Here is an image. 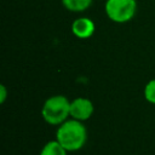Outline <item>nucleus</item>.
I'll list each match as a JSON object with an SVG mask.
<instances>
[{
    "label": "nucleus",
    "instance_id": "0eeeda50",
    "mask_svg": "<svg viewBox=\"0 0 155 155\" xmlns=\"http://www.w3.org/2000/svg\"><path fill=\"white\" fill-rule=\"evenodd\" d=\"M67 150L58 143L57 139L54 140H51V142H47L41 151H40V155H67Z\"/></svg>",
    "mask_w": 155,
    "mask_h": 155
},
{
    "label": "nucleus",
    "instance_id": "6e6552de",
    "mask_svg": "<svg viewBox=\"0 0 155 155\" xmlns=\"http://www.w3.org/2000/svg\"><path fill=\"white\" fill-rule=\"evenodd\" d=\"M144 97L149 103L155 104V79L150 80L145 85V87H144Z\"/></svg>",
    "mask_w": 155,
    "mask_h": 155
},
{
    "label": "nucleus",
    "instance_id": "423d86ee",
    "mask_svg": "<svg viewBox=\"0 0 155 155\" xmlns=\"http://www.w3.org/2000/svg\"><path fill=\"white\" fill-rule=\"evenodd\" d=\"M62 4L68 11L82 12L91 6L92 0H62Z\"/></svg>",
    "mask_w": 155,
    "mask_h": 155
},
{
    "label": "nucleus",
    "instance_id": "39448f33",
    "mask_svg": "<svg viewBox=\"0 0 155 155\" xmlns=\"http://www.w3.org/2000/svg\"><path fill=\"white\" fill-rule=\"evenodd\" d=\"M71 31L78 39H88L94 33V23L87 17H80L73 22Z\"/></svg>",
    "mask_w": 155,
    "mask_h": 155
},
{
    "label": "nucleus",
    "instance_id": "f03ea898",
    "mask_svg": "<svg viewBox=\"0 0 155 155\" xmlns=\"http://www.w3.org/2000/svg\"><path fill=\"white\" fill-rule=\"evenodd\" d=\"M41 115L47 124L59 126L70 116V101L62 94L52 96L45 101Z\"/></svg>",
    "mask_w": 155,
    "mask_h": 155
},
{
    "label": "nucleus",
    "instance_id": "f257e3e1",
    "mask_svg": "<svg viewBox=\"0 0 155 155\" xmlns=\"http://www.w3.org/2000/svg\"><path fill=\"white\" fill-rule=\"evenodd\" d=\"M56 139L67 151L80 150L87 140V131L82 121L68 119L58 126Z\"/></svg>",
    "mask_w": 155,
    "mask_h": 155
},
{
    "label": "nucleus",
    "instance_id": "7ed1b4c3",
    "mask_svg": "<svg viewBox=\"0 0 155 155\" xmlns=\"http://www.w3.org/2000/svg\"><path fill=\"white\" fill-rule=\"evenodd\" d=\"M137 11L136 0H107L105 13L115 23H126L131 21Z\"/></svg>",
    "mask_w": 155,
    "mask_h": 155
},
{
    "label": "nucleus",
    "instance_id": "20e7f679",
    "mask_svg": "<svg viewBox=\"0 0 155 155\" xmlns=\"http://www.w3.org/2000/svg\"><path fill=\"white\" fill-rule=\"evenodd\" d=\"M93 104L88 98L78 97L70 102V116L71 119L85 121L88 120L93 114Z\"/></svg>",
    "mask_w": 155,
    "mask_h": 155
},
{
    "label": "nucleus",
    "instance_id": "1a4fd4ad",
    "mask_svg": "<svg viewBox=\"0 0 155 155\" xmlns=\"http://www.w3.org/2000/svg\"><path fill=\"white\" fill-rule=\"evenodd\" d=\"M0 92H1V94H0V102L4 103L5 99H6V96H7V91H6V87L4 85L0 86Z\"/></svg>",
    "mask_w": 155,
    "mask_h": 155
}]
</instances>
